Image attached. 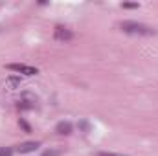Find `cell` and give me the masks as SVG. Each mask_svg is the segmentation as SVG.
Instances as JSON below:
<instances>
[{"mask_svg": "<svg viewBox=\"0 0 158 156\" xmlns=\"http://www.w3.org/2000/svg\"><path fill=\"white\" fill-rule=\"evenodd\" d=\"M119 28L123 33L127 35H140V37H149V35H155V30L142 24V22H136V20H123L119 22Z\"/></svg>", "mask_w": 158, "mask_h": 156, "instance_id": "obj_1", "label": "cell"}, {"mask_svg": "<svg viewBox=\"0 0 158 156\" xmlns=\"http://www.w3.org/2000/svg\"><path fill=\"white\" fill-rule=\"evenodd\" d=\"M7 70H11V72H15V74H22V76H37L39 74V70L35 68V66H30V64H24V63H11V64H7L6 66Z\"/></svg>", "mask_w": 158, "mask_h": 156, "instance_id": "obj_2", "label": "cell"}, {"mask_svg": "<svg viewBox=\"0 0 158 156\" xmlns=\"http://www.w3.org/2000/svg\"><path fill=\"white\" fill-rule=\"evenodd\" d=\"M53 37H55V40H59V42H66V40L74 39V31L68 30V28H64V26H57L53 30Z\"/></svg>", "mask_w": 158, "mask_h": 156, "instance_id": "obj_3", "label": "cell"}, {"mask_svg": "<svg viewBox=\"0 0 158 156\" xmlns=\"http://www.w3.org/2000/svg\"><path fill=\"white\" fill-rule=\"evenodd\" d=\"M40 147V142H24V143H20V145H17V153H20V154H28V153H33V151H37Z\"/></svg>", "mask_w": 158, "mask_h": 156, "instance_id": "obj_4", "label": "cell"}, {"mask_svg": "<svg viewBox=\"0 0 158 156\" xmlns=\"http://www.w3.org/2000/svg\"><path fill=\"white\" fill-rule=\"evenodd\" d=\"M55 132H57V134H64V136L72 134V123H70V121H61V123H57Z\"/></svg>", "mask_w": 158, "mask_h": 156, "instance_id": "obj_5", "label": "cell"}, {"mask_svg": "<svg viewBox=\"0 0 158 156\" xmlns=\"http://www.w3.org/2000/svg\"><path fill=\"white\" fill-rule=\"evenodd\" d=\"M63 154V149H48V151H44L42 156H61Z\"/></svg>", "mask_w": 158, "mask_h": 156, "instance_id": "obj_6", "label": "cell"}, {"mask_svg": "<svg viewBox=\"0 0 158 156\" xmlns=\"http://www.w3.org/2000/svg\"><path fill=\"white\" fill-rule=\"evenodd\" d=\"M121 7H125V9H138L140 4H138V2H123Z\"/></svg>", "mask_w": 158, "mask_h": 156, "instance_id": "obj_7", "label": "cell"}, {"mask_svg": "<svg viewBox=\"0 0 158 156\" xmlns=\"http://www.w3.org/2000/svg\"><path fill=\"white\" fill-rule=\"evenodd\" d=\"M7 84H9L11 88H17V86L20 84V77H9L7 79Z\"/></svg>", "mask_w": 158, "mask_h": 156, "instance_id": "obj_8", "label": "cell"}, {"mask_svg": "<svg viewBox=\"0 0 158 156\" xmlns=\"http://www.w3.org/2000/svg\"><path fill=\"white\" fill-rule=\"evenodd\" d=\"M13 154V151L11 149H6V147H2L0 149V156H11Z\"/></svg>", "mask_w": 158, "mask_h": 156, "instance_id": "obj_9", "label": "cell"}, {"mask_svg": "<svg viewBox=\"0 0 158 156\" xmlns=\"http://www.w3.org/2000/svg\"><path fill=\"white\" fill-rule=\"evenodd\" d=\"M98 156H127V154H118V153H98Z\"/></svg>", "mask_w": 158, "mask_h": 156, "instance_id": "obj_10", "label": "cell"}]
</instances>
